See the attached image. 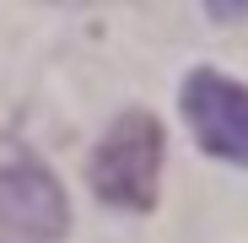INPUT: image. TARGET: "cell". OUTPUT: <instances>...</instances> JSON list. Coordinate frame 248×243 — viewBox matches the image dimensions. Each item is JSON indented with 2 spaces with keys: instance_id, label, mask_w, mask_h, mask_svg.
<instances>
[{
  "instance_id": "cell-1",
  "label": "cell",
  "mask_w": 248,
  "mask_h": 243,
  "mask_svg": "<svg viewBox=\"0 0 248 243\" xmlns=\"http://www.w3.org/2000/svg\"><path fill=\"white\" fill-rule=\"evenodd\" d=\"M162 157H168L162 119L146 108H130L103 130V141L87 162V184L113 211H151L156 189H162Z\"/></svg>"
},
{
  "instance_id": "cell-2",
  "label": "cell",
  "mask_w": 248,
  "mask_h": 243,
  "mask_svg": "<svg viewBox=\"0 0 248 243\" xmlns=\"http://www.w3.org/2000/svg\"><path fill=\"white\" fill-rule=\"evenodd\" d=\"M184 119L194 141L232 162V168H248V87L221 70H189L184 76Z\"/></svg>"
},
{
  "instance_id": "cell-3",
  "label": "cell",
  "mask_w": 248,
  "mask_h": 243,
  "mask_svg": "<svg viewBox=\"0 0 248 243\" xmlns=\"http://www.w3.org/2000/svg\"><path fill=\"white\" fill-rule=\"evenodd\" d=\"M0 227L32 238V243H54L70 227V200L54 184V173L32 157L0 162Z\"/></svg>"
},
{
  "instance_id": "cell-4",
  "label": "cell",
  "mask_w": 248,
  "mask_h": 243,
  "mask_svg": "<svg viewBox=\"0 0 248 243\" xmlns=\"http://www.w3.org/2000/svg\"><path fill=\"white\" fill-rule=\"evenodd\" d=\"M205 11H211L216 22H243L248 16V0H205Z\"/></svg>"
}]
</instances>
